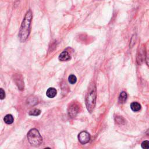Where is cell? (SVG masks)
Listing matches in <instances>:
<instances>
[{
	"label": "cell",
	"mask_w": 149,
	"mask_h": 149,
	"mask_svg": "<svg viewBox=\"0 0 149 149\" xmlns=\"http://www.w3.org/2000/svg\"><path fill=\"white\" fill-rule=\"evenodd\" d=\"M32 12L31 10H29L22 21V25H21L20 30L19 32V38L20 40L22 42H25L28 38L30 33V26L32 20Z\"/></svg>",
	"instance_id": "obj_1"
},
{
	"label": "cell",
	"mask_w": 149,
	"mask_h": 149,
	"mask_svg": "<svg viewBox=\"0 0 149 149\" xmlns=\"http://www.w3.org/2000/svg\"><path fill=\"white\" fill-rule=\"evenodd\" d=\"M96 97H97V92H96V88L94 84H93L92 88L90 89L88 92L86 98V107L89 112L90 113L93 111L96 103Z\"/></svg>",
	"instance_id": "obj_2"
},
{
	"label": "cell",
	"mask_w": 149,
	"mask_h": 149,
	"mask_svg": "<svg viewBox=\"0 0 149 149\" xmlns=\"http://www.w3.org/2000/svg\"><path fill=\"white\" fill-rule=\"evenodd\" d=\"M28 139L30 144L33 147L40 146L42 142V138L36 129H32L29 131L28 133Z\"/></svg>",
	"instance_id": "obj_3"
},
{
	"label": "cell",
	"mask_w": 149,
	"mask_h": 149,
	"mask_svg": "<svg viewBox=\"0 0 149 149\" xmlns=\"http://www.w3.org/2000/svg\"><path fill=\"white\" fill-rule=\"evenodd\" d=\"M146 48L144 46L141 47L139 49V50L138 52L137 57H136V61L138 65H141L144 62V61L146 59Z\"/></svg>",
	"instance_id": "obj_4"
},
{
	"label": "cell",
	"mask_w": 149,
	"mask_h": 149,
	"mask_svg": "<svg viewBox=\"0 0 149 149\" xmlns=\"http://www.w3.org/2000/svg\"><path fill=\"white\" fill-rule=\"evenodd\" d=\"M78 139L82 144H86L89 143V142L90 140V134L86 131H83L79 134Z\"/></svg>",
	"instance_id": "obj_5"
},
{
	"label": "cell",
	"mask_w": 149,
	"mask_h": 149,
	"mask_svg": "<svg viewBox=\"0 0 149 149\" xmlns=\"http://www.w3.org/2000/svg\"><path fill=\"white\" fill-rule=\"evenodd\" d=\"M79 111V106L76 104H73L70 106L68 109V115L70 117L73 118L76 116Z\"/></svg>",
	"instance_id": "obj_6"
},
{
	"label": "cell",
	"mask_w": 149,
	"mask_h": 149,
	"mask_svg": "<svg viewBox=\"0 0 149 149\" xmlns=\"http://www.w3.org/2000/svg\"><path fill=\"white\" fill-rule=\"evenodd\" d=\"M59 59L61 61H67L71 59V56L67 51H63L59 55Z\"/></svg>",
	"instance_id": "obj_7"
},
{
	"label": "cell",
	"mask_w": 149,
	"mask_h": 149,
	"mask_svg": "<svg viewBox=\"0 0 149 149\" xmlns=\"http://www.w3.org/2000/svg\"><path fill=\"white\" fill-rule=\"evenodd\" d=\"M57 93V90L55 88H50L47 90L46 95H47V96L49 98H54V97L56 96Z\"/></svg>",
	"instance_id": "obj_8"
},
{
	"label": "cell",
	"mask_w": 149,
	"mask_h": 149,
	"mask_svg": "<svg viewBox=\"0 0 149 149\" xmlns=\"http://www.w3.org/2000/svg\"><path fill=\"white\" fill-rule=\"evenodd\" d=\"M131 109L134 112H138L141 109V105L138 102H133L131 104Z\"/></svg>",
	"instance_id": "obj_9"
},
{
	"label": "cell",
	"mask_w": 149,
	"mask_h": 149,
	"mask_svg": "<svg viewBox=\"0 0 149 149\" xmlns=\"http://www.w3.org/2000/svg\"><path fill=\"white\" fill-rule=\"evenodd\" d=\"M127 99V94L125 92H122L121 93L119 97V102L121 104H123L125 102Z\"/></svg>",
	"instance_id": "obj_10"
},
{
	"label": "cell",
	"mask_w": 149,
	"mask_h": 149,
	"mask_svg": "<svg viewBox=\"0 0 149 149\" xmlns=\"http://www.w3.org/2000/svg\"><path fill=\"white\" fill-rule=\"evenodd\" d=\"M4 121L7 124H11L13 122V117L12 115L8 114L4 117Z\"/></svg>",
	"instance_id": "obj_11"
},
{
	"label": "cell",
	"mask_w": 149,
	"mask_h": 149,
	"mask_svg": "<svg viewBox=\"0 0 149 149\" xmlns=\"http://www.w3.org/2000/svg\"><path fill=\"white\" fill-rule=\"evenodd\" d=\"M68 80L71 84H73L76 83V82L77 81V78L74 75H69V76L68 78Z\"/></svg>",
	"instance_id": "obj_12"
},
{
	"label": "cell",
	"mask_w": 149,
	"mask_h": 149,
	"mask_svg": "<svg viewBox=\"0 0 149 149\" xmlns=\"http://www.w3.org/2000/svg\"><path fill=\"white\" fill-rule=\"evenodd\" d=\"M40 114H41V111L38 109H34L33 110H31L29 112V115L33 116H38Z\"/></svg>",
	"instance_id": "obj_13"
},
{
	"label": "cell",
	"mask_w": 149,
	"mask_h": 149,
	"mask_svg": "<svg viewBox=\"0 0 149 149\" xmlns=\"http://www.w3.org/2000/svg\"><path fill=\"white\" fill-rule=\"evenodd\" d=\"M141 146L143 148H144V149L149 148V141L146 140V141L143 142Z\"/></svg>",
	"instance_id": "obj_14"
},
{
	"label": "cell",
	"mask_w": 149,
	"mask_h": 149,
	"mask_svg": "<svg viewBox=\"0 0 149 149\" xmlns=\"http://www.w3.org/2000/svg\"><path fill=\"white\" fill-rule=\"evenodd\" d=\"M0 97H1V99L3 100L5 97V92L4 91V90L3 89H0Z\"/></svg>",
	"instance_id": "obj_15"
},
{
	"label": "cell",
	"mask_w": 149,
	"mask_h": 149,
	"mask_svg": "<svg viewBox=\"0 0 149 149\" xmlns=\"http://www.w3.org/2000/svg\"><path fill=\"white\" fill-rule=\"evenodd\" d=\"M145 61H146V64L147 65L148 67H149V51L146 53V56Z\"/></svg>",
	"instance_id": "obj_16"
},
{
	"label": "cell",
	"mask_w": 149,
	"mask_h": 149,
	"mask_svg": "<svg viewBox=\"0 0 149 149\" xmlns=\"http://www.w3.org/2000/svg\"><path fill=\"white\" fill-rule=\"evenodd\" d=\"M146 135H147V136H149V129L146 131Z\"/></svg>",
	"instance_id": "obj_17"
}]
</instances>
